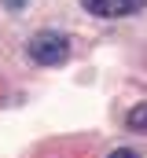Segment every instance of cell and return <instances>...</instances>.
Here are the masks:
<instances>
[{"label":"cell","instance_id":"cell-1","mask_svg":"<svg viewBox=\"0 0 147 158\" xmlns=\"http://www.w3.org/2000/svg\"><path fill=\"white\" fill-rule=\"evenodd\" d=\"M26 55L37 66H59V63L70 59V37L59 33V30H37L26 40Z\"/></svg>","mask_w":147,"mask_h":158},{"label":"cell","instance_id":"cell-2","mask_svg":"<svg viewBox=\"0 0 147 158\" xmlns=\"http://www.w3.org/2000/svg\"><path fill=\"white\" fill-rule=\"evenodd\" d=\"M147 0H81V7L96 19H129L136 11H144Z\"/></svg>","mask_w":147,"mask_h":158},{"label":"cell","instance_id":"cell-3","mask_svg":"<svg viewBox=\"0 0 147 158\" xmlns=\"http://www.w3.org/2000/svg\"><path fill=\"white\" fill-rule=\"evenodd\" d=\"M125 129H129V132H147V103H136V107L125 114Z\"/></svg>","mask_w":147,"mask_h":158},{"label":"cell","instance_id":"cell-4","mask_svg":"<svg viewBox=\"0 0 147 158\" xmlns=\"http://www.w3.org/2000/svg\"><path fill=\"white\" fill-rule=\"evenodd\" d=\"M107 158H140V155H136V151H129V147H114Z\"/></svg>","mask_w":147,"mask_h":158},{"label":"cell","instance_id":"cell-5","mask_svg":"<svg viewBox=\"0 0 147 158\" xmlns=\"http://www.w3.org/2000/svg\"><path fill=\"white\" fill-rule=\"evenodd\" d=\"M7 4H11V7H19V4H22V0H7Z\"/></svg>","mask_w":147,"mask_h":158}]
</instances>
